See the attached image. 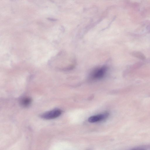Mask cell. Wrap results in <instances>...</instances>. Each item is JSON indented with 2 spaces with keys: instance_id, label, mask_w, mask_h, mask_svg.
I'll use <instances>...</instances> for the list:
<instances>
[{
  "instance_id": "6da1fadb",
  "label": "cell",
  "mask_w": 150,
  "mask_h": 150,
  "mask_svg": "<svg viewBox=\"0 0 150 150\" xmlns=\"http://www.w3.org/2000/svg\"><path fill=\"white\" fill-rule=\"evenodd\" d=\"M62 111L58 109H55L45 112L42 114L41 118L47 120L59 117L62 113Z\"/></svg>"
},
{
  "instance_id": "7a4b0ae2",
  "label": "cell",
  "mask_w": 150,
  "mask_h": 150,
  "mask_svg": "<svg viewBox=\"0 0 150 150\" xmlns=\"http://www.w3.org/2000/svg\"><path fill=\"white\" fill-rule=\"evenodd\" d=\"M106 71V67H102L93 71L91 74V77L94 79H101L104 76Z\"/></svg>"
},
{
  "instance_id": "3957f363",
  "label": "cell",
  "mask_w": 150,
  "mask_h": 150,
  "mask_svg": "<svg viewBox=\"0 0 150 150\" xmlns=\"http://www.w3.org/2000/svg\"><path fill=\"white\" fill-rule=\"evenodd\" d=\"M108 116L107 112L91 116L88 119V121L91 123H94L103 120L106 118Z\"/></svg>"
},
{
  "instance_id": "277c9868",
  "label": "cell",
  "mask_w": 150,
  "mask_h": 150,
  "mask_svg": "<svg viewBox=\"0 0 150 150\" xmlns=\"http://www.w3.org/2000/svg\"><path fill=\"white\" fill-rule=\"evenodd\" d=\"M31 101V99L29 98H26L23 99L21 101V105L24 107H27L30 104Z\"/></svg>"
},
{
  "instance_id": "5b68a950",
  "label": "cell",
  "mask_w": 150,
  "mask_h": 150,
  "mask_svg": "<svg viewBox=\"0 0 150 150\" xmlns=\"http://www.w3.org/2000/svg\"><path fill=\"white\" fill-rule=\"evenodd\" d=\"M131 150H146V149H140V148H139V149H133Z\"/></svg>"
},
{
  "instance_id": "8992f818",
  "label": "cell",
  "mask_w": 150,
  "mask_h": 150,
  "mask_svg": "<svg viewBox=\"0 0 150 150\" xmlns=\"http://www.w3.org/2000/svg\"></svg>"
}]
</instances>
